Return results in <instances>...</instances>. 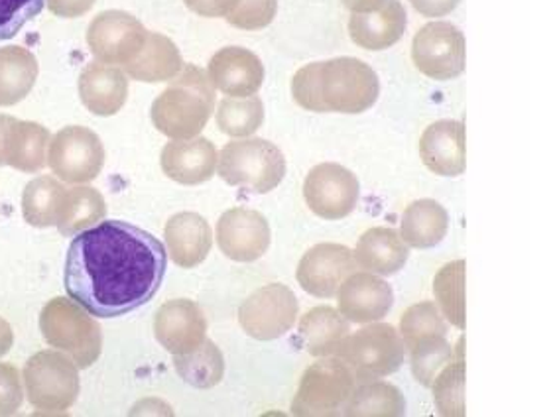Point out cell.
<instances>
[{"label": "cell", "instance_id": "obj_22", "mask_svg": "<svg viewBox=\"0 0 557 417\" xmlns=\"http://www.w3.org/2000/svg\"><path fill=\"white\" fill-rule=\"evenodd\" d=\"M408 14L400 0H388L379 11L352 12L349 34L352 42L369 52H381L400 42Z\"/></svg>", "mask_w": 557, "mask_h": 417}, {"label": "cell", "instance_id": "obj_4", "mask_svg": "<svg viewBox=\"0 0 557 417\" xmlns=\"http://www.w3.org/2000/svg\"><path fill=\"white\" fill-rule=\"evenodd\" d=\"M40 331L46 343L65 353L79 368L95 365L103 351L101 327L72 298H53L44 305Z\"/></svg>", "mask_w": 557, "mask_h": 417}, {"label": "cell", "instance_id": "obj_11", "mask_svg": "<svg viewBox=\"0 0 557 417\" xmlns=\"http://www.w3.org/2000/svg\"><path fill=\"white\" fill-rule=\"evenodd\" d=\"M298 298L284 283H269L245 300L238 309L243 331L257 341H274L298 319Z\"/></svg>", "mask_w": 557, "mask_h": 417}, {"label": "cell", "instance_id": "obj_23", "mask_svg": "<svg viewBox=\"0 0 557 417\" xmlns=\"http://www.w3.org/2000/svg\"><path fill=\"white\" fill-rule=\"evenodd\" d=\"M164 237L170 258L180 268H196L201 262H206L213 244V232L209 223L201 215L189 211L177 213L168 220Z\"/></svg>", "mask_w": 557, "mask_h": 417}, {"label": "cell", "instance_id": "obj_32", "mask_svg": "<svg viewBox=\"0 0 557 417\" xmlns=\"http://www.w3.org/2000/svg\"><path fill=\"white\" fill-rule=\"evenodd\" d=\"M174 368L177 376L189 387L207 390L218 387L225 376V358L218 344L206 339L196 349L174 355Z\"/></svg>", "mask_w": 557, "mask_h": 417}, {"label": "cell", "instance_id": "obj_9", "mask_svg": "<svg viewBox=\"0 0 557 417\" xmlns=\"http://www.w3.org/2000/svg\"><path fill=\"white\" fill-rule=\"evenodd\" d=\"M48 164L65 184H89L103 169V142L91 128L65 126L50 140Z\"/></svg>", "mask_w": 557, "mask_h": 417}, {"label": "cell", "instance_id": "obj_40", "mask_svg": "<svg viewBox=\"0 0 557 417\" xmlns=\"http://www.w3.org/2000/svg\"><path fill=\"white\" fill-rule=\"evenodd\" d=\"M278 12V0H240L227 22L240 30H262L272 24Z\"/></svg>", "mask_w": 557, "mask_h": 417}, {"label": "cell", "instance_id": "obj_15", "mask_svg": "<svg viewBox=\"0 0 557 417\" xmlns=\"http://www.w3.org/2000/svg\"><path fill=\"white\" fill-rule=\"evenodd\" d=\"M269 220L259 211L228 208L218 223L219 251L235 262H255L270 249Z\"/></svg>", "mask_w": 557, "mask_h": 417}, {"label": "cell", "instance_id": "obj_3", "mask_svg": "<svg viewBox=\"0 0 557 417\" xmlns=\"http://www.w3.org/2000/svg\"><path fill=\"white\" fill-rule=\"evenodd\" d=\"M213 111L215 87L209 75L197 65L184 63L172 84L156 97L150 116L158 132L170 140H189L201 135Z\"/></svg>", "mask_w": 557, "mask_h": 417}, {"label": "cell", "instance_id": "obj_2", "mask_svg": "<svg viewBox=\"0 0 557 417\" xmlns=\"http://www.w3.org/2000/svg\"><path fill=\"white\" fill-rule=\"evenodd\" d=\"M294 101L311 113L361 115L379 101L381 81L371 65L357 58L308 63L294 75Z\"/></svg>", "mask_w": 557, "mask_h": 417}, {"label": "cell", "instance_id": "obj_42", "mask_svg": "<svg viewBox=\"0 0 557 417\" xmlns=\"http://www.w3.org/2000/svg\"><path fill=\"white\" fill-rule=\"evenodd\" d=\"M187 9L206 18H227L240 0H184Z\"/></svg>", "mask_w": 557, "mask_h": 417}, {"label": "cell", "instance_id": "obj_17", "mask_svg": "<svg viewBox=\"0 0 557 417\" xmlns=\"http://www.w3.org/2000/svg\"><path fill=\"white\" fill-rule=\"evenodd\" d=\"M156 341L172 355H182L207 339L206 313L191 300L165 302L154 317Z\"/></svg>", "mask_w": 557, "mask_h": 417}, {"label": "cell", "instance_id": "obj_20", "mask_svg": "<svg viewBox=\"0 0 557 417\" xmlns=\"http://www.w3.org/2000/svg\"><path fill=\"white\" fill-rule=\"evenodd\" d=\"M423 166L444 178H457L467 167L465 125L459 121H437L425 128L420 140Z\"/></svg>", "mask_w": 557, "mask_h": 417}, {"label": "cell", "instance_id": "obj_8", "mask_svg": "<svg viewBox=\"0 0 557 417\" xmlns=\"http://www.w3.org/2000/svg\"><path fill=\"white\" fill-rule=\"evenodd\" d=\"M357 387L355 376L337 356H321L299 382L292 414L301 417L341 416V409Z\"/></svg>", "mask_w": 557, "mask_h": 417}, {"label": "cell", "instance_id": "obj_21", "mask_svg": "<svg viewBox=\"0 0 557 417\" xmlns=\"http://www.w3.org/2000/svg\"><path fill=\"white\" fill-rule=\"evenodd\" d=\"M77 87L83 106L97 116L116 115L128 99V75L109 63L85 65Z\"/></svg>", "mask_w": 557, "mask_h": 417}, {"label": "cell", "instance_id": "obj_6", "mask_svg": "<svg viewBox=\"0 0 557 417\" xmlns=\"http://www.w3.org/2000/svg\"><path fill=\"white\" fill-rule=\"evenodd\" d=\"M355 376V382H371L400 370L406 358L403 337L393 325L374 324L341 341L335 355Z\"/></svg>", "mask_w": 557, "mask_h": 417}, {"label": "cell", "instance_id": "obj_44", "mask_svg": "<svg viewBox=\"0 0 557 417\" xmlns=\"http://www.w3.org/2000/svg\"><path fill=\"white\" fill-rule=\"evenodd\" d=\"M461 0H410L416 11L430 16V18H440V16H447L449 12H454L459 7Z\"/></svg>", "mask_w": 557, "mask_h": 417}, {"label": "cell", "instance_id": "obj_45", "mask_svg": "<svg viewBox=\"0 0 557 417\" xmlns=\"http://www.w3.org/2000/svg\"><path fill=\"white\" fill-rule=\"evenodd\" d=\"M345 9L351 12H372L379 11L388 0H341Z\"/></svg>", "mask_w": 557, "mask_h": 417}, {"label": "cell", "instance_id": "obj_41", "mask_svg": "<svg viewBox=\"0 0 557 417\" xmlns=\"http://www.w3.org/2000/svg\"><path fill=\"white\" fill-rule=\"evenodd\" d=\"M24 390L18 370L0 363V416H14L22 407Z\"/></svg>", "mask_w": 557, "mask_h": 417}, {"label": "cell", "instance_id": "obj_31", "mask_svg": "<svg viewBox=\"0 0 557 417\" xmlns=\"http://www.w3.org/2000/svg\"><path fill=\"white\" fill-rule=\"evenodd\" d=\"M404 414L406 400L403 392L381 380L357 384L341 409V416L351 417H400Z\"/></svg>", "mask_w": 557, "mask_h": 417}, {"label": "cell", "instance_id": "obj_36", "mask_svg": "<svg viewBox=\"0 0 557 417\" xmlns=\"http://www.w3.org/2000/svg\"><path fill=\"white\" fill-rule=\"evenodd\" d=\"M454 361V349L447 343L445 334H432L413 344L410 349L412 375L422 387L430 388L435 376L444 370L445 365Z\"/></svg>", "mask_w": 557, "mask_h": 417}, {"label": "cell", "instance_id": "obj_33", "mask_svg": "<svg viewBox=\"0 0 557 417\" xmlns=\"http://www.w3.org/2000/svg\"><path fill=\"white\" fill-rule=\"evenodd\" d=\"M104 215H107V203L103 195L89 186H77V188L67 189L58 230L63 237H75L83 230L99 225L104 219Z\"/></svg>", "mask_w": 557, "mask_h": 417}, {"label": "cell", "instance_id": "obj_28", "mask_svg": "<svg viewBox=\"0 0 557 417\" xmlns=\"http://www.w3.org/2000/svg\"><path fill=\"white\" fill-rule=\"evenodd\" d=\"M349 331V321L341 315L339 309L318 305L301 317L298 339L310 355L333 356Z\"/></svg>", "mask_w": 557, "mask_h": 417}, {"label": "cell", "instance_id": "obj_37", "mask_svg": "<svg viewBox=\"0 0 557 417\" xmlns=\"http://www.w3.org/2000/svg\"><path fill=\"white\" fill-rule=\"evenodd\" d=\"M465 361H451L444 370L435 376L434 388L435 407L440 416L463 417L465 412Z\"/></svg>", "mask_w": 557, "mask_h": 417}, {"label": "cell", "instance_id": "obj_35", "mask_svg": "<svg viewBox=\"0 0 557 417\" xmlns=\"http://www.w3.org/2000/svg\"><path fill=\"white\" fill-rule=\"evenodd\" d=\"M434 293L440 312L444 313L449 324L463 331L467 327L465 309V261L449 262L437 271L434 280Z\"/></svg>", "mask_w": 557, "mask_h": 417}, {"label": "cell", "instance_id": "obj_25", "mask_svg": "<svg viewBox=\"0 0 557 417\" xmlns=\"http://www.w3.org/2000/svg\"><path fill=\"white\" fill-rule=\"evenodd\" d=\"M124 74L143 84L172 81L184 67L176 43L164 34L148 31L145 46L135 60L123 65Z\"/></svg>", "mask_w": 557, "mask_h": 417}, {"label": "cell", "instance_id": "obj_29", "mask_svg": "<svg viewBox=\"0 0 557 417\" xmlns=\"http://www.w3.org/2000/svg\"><path fill=\"white\" fill-rule=\"evenodd\" d=\"M38 60L21 46L0 48V106H14L32 93Z\"/></svg>", "mask_w": 557, "mask_h": 417}, {"label": "cell", "instance_id": "obj_18", "mask_svg": "<svg viewBox=\"0 0 557 417\" xmlns=\"http://www.w3.org/2000/svg\"><path fill=\"white\" fill-rule=\"evenodd\" d=\"M215 91L228 97H250L264 84V65L257 53L240 46L221 48L207 65Z\"/></svg>", "mask_w": 557, "mask_h": 417}, {"label": "cell", "instance_id": "obj_14", "mask_svg": "<svg viewBox=\"0 0 557 417\" xmlns=\"http://www.w3.org/2000/svg\"><path fill=\"white\" fill-rule=\"evenodd\" d=\"M355 270L357 262L352 251L335 242H321L304 254L296 278L304 292L321 300H330L337 295L341 283Z\"/></svg>", "mask_w": 557, "mask_h": 417}, {"label": "cell", "instance_id": "obj_39", "mask_svg": "<svg viewBox=\"0 0 557 417\" xmlns=\"http://www.w3.org/2000/svg\"><path fill=\"white\" fill-rule=\"evenodd\" d=\"M46 0H0V42L12 40L18 31L40 16Z\"/></svg>", "mask_w": 557, "mask_h": 417}, {"label": "cell", "instance_id": "obj_38", "mask_svg": "<svg viewBox=\"0 0 557 417\" xmlns=\"http://www.w3.org/2000/svg\"><path fill=\"white\" fill-rule=\"evenodd\" d=\"M432 334H447V321L444 313L434 302H422L412 305L404 313L400 321V337L404 349H412L413 344Z\"/></svg>", "mask_w": 557, "mask_h": 417}, {"label": "cell", "instance_id": "obj_24", "mask_svg": "<svg viewBox=\"0 0 557 417\" xmlns=\"http://www.w3.org/2000/svg\"><path fill=\"white\" fill-rule=\"evenodd\" d=\"M352 254L362 270L376 276H394L406 266L410 251L400 232L388 227H374L362 235Z\"/></svg>", "mask_w": 557, "mask_h": 417}, {"label": "cell", "instance_id": "obj_13", "mask_svg": "<svg viewBox=\"0 0 557 417\" xmlns=\"http://www.w3.org/2000/svg\"><path fill=\"white\" fill-rule=\"evenodd\" d=\"M148 30L133 14L104 11L87 28V43L95 60L109 65H126L143 50Z\"/></svg>", "mask_w": 557, "mask_h": 417}, {"label": "cell", "instance_id": "obj_47", "mask_svg": "<svg viewBox=\"0 0 557 417\" xmlns=\"http://www.w3.org/2000/svg\"><path fill=\"white\" fill-rule=\"evenodd\" d=\"M12 344H14L12 327L0 317V358L11 353Z\"/></svg>", "mask_w": 557, "mask_h": 417}, {"label": "cell", "instance_id": "obj_16", "mask_svg": "<svg viewBox=\"0 0 557 417\" xmlns=\"http://www.w3.org/2000/svg\"><path fill=\"white\" fill-rule=\"evenodd\" d=\"M339 312L349 324H374L384 319L394 305L391 283L372 271H352L341 283Z\"/></svg>", "mask_w": 557, "mask_h": 417}, {"label": "cell", "instance_id": "obj_34", "mask_svg": "<svg viewBox=\"0 0 557 417\" xmlns=\"http://www.w3.org/2000/svg\"><path fill=\"white\" fill-rule=\"evenodd\" d=\"M219 130L231 138H247L264 123V103L259 94L225 97L215 111Z\"/></svg>", "mask_w": 557, "mask_h": 417}, {"label": "cell", "instance_id": "obj_43", "mask_svg": "<svg viewBox=\"0 0 557 417\" xmlns=\"http://www.w3.org/2000/svg\"><path fill=\"white\" fill-rule=\"evenodd\" d=\"M48 9L60 18H79L91 11L97 0H46Z\"/></svg>", "mask_w": 557, "mask_h": 417}, {"label": "cell", "instance_id": "obj_7", "mask_svg": "<svg viewBox=\"0 0 557 417\" xmlns=\"http://www.w3.org/2000/svg\"><path fill=\"white\" fill-rule=\"evenodd\" d=\"M28 402L44 414H63L77 402L79 366L62 351H40L24 366Z\"/></svg>", "mask_w": 557, "mask_h": 417}, {"label": "cell", "instance_id": "obj_26", "mask_svg": "<svg viewBox=\"0 0 557 417\" xmlns=\"http://www.w3.org/2000/svg\"><path fill=\"white\" fill-rule=\"evenodd\" d=\"M52 136L46 126L30 121H12L7 138V166L24 174H38L48 164Z\"/></svg>", "mask_w": 557, "mask_h": 417}, {"label": "cell", "instance_id": "obj_30", "mask_svg": "<svg viewBox=\"0 0 557 417\" xmlns=\"http://www.w3.org/2000/svg\"><path fill=\"white\" fill-rule=\"evenodd\" d=\"M65 195H67V189L63 188V184L55 178L40 176L32 179L22 193L24 220L38 229L58 227V223L62 219Z\"/></svg>", "mask_w": 557, "mask_h": 417}, {"label": "cell", "instance_id": "obj_1", "mask_svg": "<svg viewBox=\"0 0 557 417\" xmlns=\"http://www.w3.org/2000/svg\"><path fill=\"white\" fill-rule=\"evenodd\" d=\"M164 244L124 220H101L75 235L65 256L63 283L73 302L109 319L135 312L164 282Z\"/></svg>", "mask_w": 557, "mask_h": 417}, {"label": "cell", "instance_id": "obj_46", "mask_svg": "<svg viewBox=\"0 0 557 417\" xmlns=\"http://www.w3.org/2000/svg\"><path fill=\"white\" fill-rule=\"evenodd\" d=\"M14 116L0 115V166H7V138Z\"/></svg>", "mask_w": 557, "mask_h": 417}, {"label": "cell", "instance_id": "obj_19", "mask_svg": "<svg viewBox=\"0 0 557 417\" xmlns=\"http://www.w3.org/2000/svg\"><path fill=\"white\" fill-rule=\"evenodd\" d=\"M218 148L201 136L189 140H172L160 156L162 172L182 186H201L218 172Z\"/></svg>", "mask_w": 557, "mask_h": 417}, {"label": "cell", "instance_id": "obj_10", "mask_svg": "<svg viewBox=\"0 0 557 417\" xmlns=\"http://www.w3.org/2000/svg\"><path fill=\"white\" fill-rule=\"evenodd\" d=\"M412 60L425 77L449 81L465 72L463 31L451 22H430L413 36Z\"/></svg>", "mask_w": 557, "mask_h": 417}, {"label": "cell", "instance_id": "obj_5", "mask_svg": "<svg viewBox=\"0 0 557 417\" xmlns=\"http://www.w3.org/2000/svg\"><path fill=\"white\" fill-rule=\"evenodd\" d=\"M218 174L233 186L264 195L278 188L286 176V157L274 142L264 138H243L221 150Z\"/></svg>", "mask_w": 557, "mask_h": 417}, {"label": "cell", "instance_id": "obj_12", "mask_svg": "<svg viewBox=\"0 0 557 417\" xmlns=\"http://www.w3.org/2000/svg\"><path fill=\"white\" fill-rule=\"evenodd\" d=\"M361 198V184L351 169L341 164H320L304 181V199L318 217L325 220L345 219L351 215Z\"/></svg>", "mask_w": 557, "mask_h": 417}, {"label": "cell", "instance_id": "obj_27", "mask_svg": "<svg viewBox=\"0 0 557 417\" xmlns=\"http://www.w3.org/2000/svg\"><path fill=\"white\" fill-rule=\"evenodd\" d=\"M449 229V215L434 199L413 201L404 211L400 237L412 249H434L445 239Z\"/></svg>", "mask_w": 557, "mask_h": 417}]
</instances>
